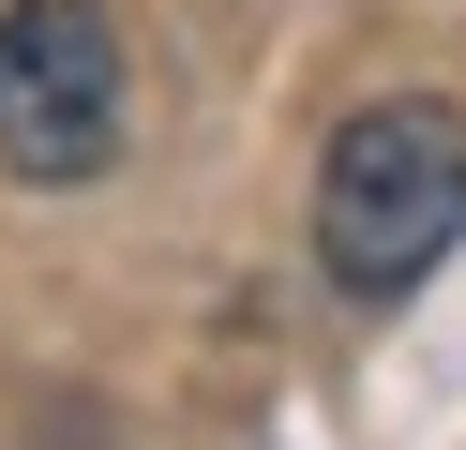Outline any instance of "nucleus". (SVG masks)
<instances>
[{
    "mask_svg": "<svg viewBox=\"0 0 466 450\" xmlns=\"http://www.w3.org/2000/svg\"><path fill=\"white\" fill-rule=\"evenodd\" d=\"M466 240V120L451 105H361L316 150V270L346 300H406Z\"/></svg>",
    "mask_w": 466,
    "mask_h": 450,
    "instance_id": "f257e3e1",
    "label": "nucleus"
},
{
    "mask_svg": "<svg viewBox=\"0 0 466 450\" xmlns=\"http://www.w3.org/2000/svg\"><path fill=\"white\" fill-rule=\"evenodd\" d=\"M136 135V60L106 0H15L0 15V165L15 180H106Z\"/></svg>",
    "mask_w": 466,
    "mask_h": 450,
    "instance_id": "f03ea898",
    "label": "nucleus"
}]
</instances>
